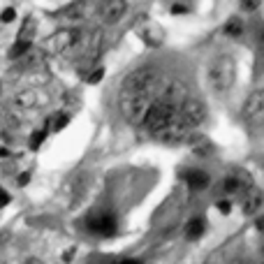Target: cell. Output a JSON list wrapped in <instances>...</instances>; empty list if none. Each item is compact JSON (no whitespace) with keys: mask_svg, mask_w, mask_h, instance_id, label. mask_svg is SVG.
Wrapping results in <instances>:
<instances>
[{"mask_svg":"<svg viewBox=\"0 0 264 264\" xmlns=\"http://www.w3.org/2000/svg\"><path fill=\"white\" fill-rule=\"evenodd\" d=\"M255 227H257V232H262L264 234V216H257L255 218Z\"/></svg>","mask_w":264,"mask_h":264,"instance_id":"83f0119b","label":"cell"},{"mask_svg":"<svg viewBox=\"0 0 264 264\" xmlns=\"http://www.w3.org/2000/svg\"><path fill=\"white\" fill-rule=\"evenodd\" d=\"M84 9H86V5H81V2H77V5H70V7L63 12V17L67 19H79L81 14H84Z\"/></svg>","mask_w":264,"mask_h":264,"instance_id":"d6986e66","label":"cell"},{"mask_svg":"<svg viewBox=\"0 0 264 264\" xmlns=\"http://www.w3.org/2000/svg\"><path fill=\"white\" fill-rule=\"evenodd\" d=\"M137 35L149 44V46H160V44L165 42V30H162V26L153 23V21H144L137 28Z\"/></svg>","mask_w":264,"mask_h":264,"instance_id":"30bf717a","label":"cell"},{"mask_svg":"<svg viewBox=\"0 0 264 264\" xmlns=\"http://www.w3.org/2000/svg\"><path fill=\"white\" fill-rule=\"evenodd\" d=\"M0 239H2V234H0Z\"/></svg>","mask_w":264,"mask_h":264,"instance_id":"8d00e7d4","label":"cell"},{"mask_svg":"<svg viewBox=\"0 0 264 264\" xmlns=\"http://www.w3.org/2000/svg\"><path fill=\"white\" fill-rule=\"evenodd\" d=\"M114 264H139L137 260H121V262H114Z\"/></svg>","mask_w":264,"mask_h":264,"instance_id":"1f68e13d","label":"cell"},{"mask_svg":"<svg viewBox=\"0 0 264 264\" xmlns=\"http://www.w3.org/2000/svg\"><path fill=\"white\" fill-rule=\"evenodd\" d=\"M260 167H262V174H264V160H262V162H260Z\"/></svg>","mask_w":264,"mask_h":264,"instance_id":"e575fe53","label":"cell"},{"mask_svg":"<svg viewBox=\"0 0 264 264\" xmlns=\"http://www.w3.org/2000/svg\"><path fill=\"white\" fill-rule=\"evenodd\" d=\"M46 46L51 49L53 53H81L86 49H95L97 46V35H93L90 40V33L86 30H79V28H63L56 35L49 37Z\"/></svg>","mask_w":264,"mask_h":264,"instance_id":"6da1fadb","label":"cell"},{"mask_svg":"<svg viewBox=\"0 0 264 264\" xmlns=\"http://www.w3.org/2000/svg\"><path fill=\"white\" fill-rule=\"evenodd\" d=\"M206 79H209V86L216 93H227L229 88L234 86V79H237V61L229 53L216 56L209 65V70H206Z\"/></svg>","mask_w":264,"mask_h":264,"instance_id":"7a4b0ae2","label":"cell"},{"mask_svg":"<svg viewBox=\"0 0 264 264\" xmlns=\"http://www.w3.org/2000/svg\"><path fill=\"white\" fill-rule=\"evenodd\" d=\"M88 229L95 234H102V237H111L116 232V218L114 216H95L88 220Z\"/></svg>","mask_w":264,"mask_h":264,"instance_id":"7c38bea8","label":"cell"},{"mask_svg":"<svg viewBox=\"0 0 264 264\" xmlns=\"http://www.w3.org/2000/svg\"><path fill=\"white\" fill-rule=\"evenodd\" d=\"M155 137L160 141H165V144H181L190 137V128L181 121V118H176L174 123H169L167 128H162L160 132H155Z\"/></svg>","mask_w":264,"mask_h":264,"instance_id":"9c48e42d","label":"cell"},{"mask_svg":"<svg viewBox=\"0 0 264 264\" xmlns=\"http://www.w3.org/2000/svg\"><path fill=\"white\" fill-rule=\"evenodd\" d=\"M14 19H17V9H14V7H7L5 12H2L0 21H2V23H9V21H14Z\"/></svg>","mask_w":264,"mask_h":264,"instance_id":"7402d4cb","label":"cell"},{"mask_svg":"<svg viewBox=\"0 0 264 264\" xmlns=\"http://www.w3.org/2000/svg\"><path fill=\"white\" fill-rule=\"evenodd\" d=\"M262 204H264V193L260 188H255V185H250L246 190V195H243V213L246 216H255L262 209Z\"/></svg>","mask_w":264,"mask_h":264,"instance_id":"8fae6325","label":"cell"},{"mask_svg":"<svg viewBox=\"0 0 264 264\" xmlns=\"http://www.w3.org/2000/svg\"><path fill=\"white\" fill-rule=\"evenodd\" d=\"M33 49V44L30 42H14L12 44V49H9V58H21V56H26L28 51Z\"/></svg>","mask_w":264,"mask_h":264,"instance_id":"e0dca14e","label":"cell"},{"mask_svg":"<svg viewBox=\"0 0 264 264\" xmlns=\"http://www.w3.org/2000/svg\"><path fill=\"white\" fill-rule=\"evenodd\" d=\"M65 125H67V116H58V118H56V123H53V130H63V128H65Z\"/></svg>","mask_w":264,"mask_h":264,"instance_id":"484cf974","label":"cell"},{"mask_svg":"<svg viewBox=\"0 0 264 264\" xmlns=\"http://www.w3.org/2000/svg\"><path fill=\"white\" fill-rule=\"evenodd\" d=\"M17 102H19V105H23V107H33V102H35V100H33V95H30V93H21V95L17 97Z\"/></svg>","mask_w":264,"mask_h":264,"instance_id":"603a6c76","label":"cell"},{"mask_svg":"<svg viewBox=\"0 0 264 264\" xmlns=\"http://www.w3.org/2000/svg\"><path fill=\"white\" fill-rule=\"evenodd\" d=\"M262 255H264V248H262Z\"/></svg>","mask_w":264,"mask_h":264,"instance_id":"d590c367","label":"cell"},{"mask_svg":"<svg viewBox=\"0 0 264 264\" xmlns=\"http://www.w3.org/2000/svg\"><path fill=\"white\" fill-rule=\"evenodd\" d=\"M72 255H74V248H70V250H67V253L63 255V260H65V262H70V260H72Z\"/></svg>","mask_w":264,"mask_h":264,"instance_id":"4dcf8cb0","label":"cell"},{"mask_svg":"<svg viewBox=\"0 0 264 264\" xmlns=\"http://www.w3.org/2000/svg\"><path fill=\"white\" fill-rule=\"evenodd\" d=\"M178 118L193 130V128L204 123V118H206V105H204L199 97H185L183 105L178 107Z\"/></svg>","mask_w":264,"mask_h":264,"instance_id":"8992f818","label":"cell"},{"mask_svg":"<svg viewBox=\"0 0 264 264\" xmlns=\"http://www.w3.org/2000/svg\"><path fill=\"white\" fill-rule=\"evenodd\" d=\"M9 155V151L7 149H2V146H0V158H7Z\"/></svg>","mask_w":264,"mask_h":264,"instance_id":"836d02e7","label":"cell"},{"mask_svg":"<svg viewBox=\"0 0 264 264\" xmlns=\"http://www.w3.org/2000/svg\"><path fill=\"white\" fill-rule=\"evenodd\" d=\"M128 12V2L123 0H107L97 5V14L102 19V23H118Z\"/></svg>","mask_w":264,"mask_h":264,"instance_id":"ba28073f","label":"cell"},{"mask_svg":"<svg viewBox=\"0 0 264 264\" xmlns=\"http://www.w3.org/2000/svg\"><path fill=\"white\" fill-rule=\"evenodd\" d=\"M9 204V195L5 190H0V206H7Z\"/></svg>","mask_w":264,"mask_h":264,"instance_id":"f1b7e54d","label":"cell"},{"mask_svg":"<svg viewBox=\"0 0 264 264\" xmlns=\"http://www.w3.org/2000/svg\"><path fill=\"white\" fill-rule=\"evenodd\" d=\"M213 149V144L206 137H193V153L197 155H209Z\"/></svg>","mask_w":264,"mask_h":264,"instance_id":"2e32d148","label":"cell"},{"mask_svg":"<svg viewBox=\"0 0 264 264\" xmlns=\"http://www.w3.org/2000/svg\"><path fill=\"white\" fill-rule=\"evenodd\" d=\"M172 12H174V14H188V12H190V5H183V2H174V5H172Z\"/></svg>","mask_w":264,"mask_h":264,"instance_id":"cb8c5ba5","label":"cell"},{"mask_svg":"<svg viewBox=\"0 0 264 264\" xmlns=\"http://www.w3.org/2000/svg\"><path fill=\"white\" fill-rule=\"evenodd\" d=\"M204 229H206V220H204L202 216H197V218H193L188 225H185V237L188 239H199L204 234Z\"/></svg>","mask_w":264,"mask_h":264,"instance_id":"5bb4252c","label":"cell"},{"mask_svg":"<svg viewBox=\"0 0 264 264\" xmlns=\"http://www.w3.org/2000/svg\"><path fill=\"white\" fill-rule=\"evenodd\" d=\"M241 116L250 128H262L264 125V88H257L243 102Z\"/></svg>","mask_w":264,"mask_h":264,"instance_id":"5b68a950","label":"cell"},{"mask_svg":"<svg viewBox=\"0 0 264 264\" xmlns=\"http://www.w3.org/2000/svg\"><path fill=\"white\" fill-rule=\"evenodd\" d=\"M33 35H35V19L28 17L26 21H23L21 30H19V42H30Z\"/></svg>","mask_w":264,"mask_h":264,"instance_id":"9a60e30c","label":"cell"},{"mask_svg":"<svg viewBox=\"0 0 264 264\" xmlns=\"http://www.w3.org/2000/svg\"><path fill=\"white\" fill-rule=\"evenodd\" d=\"M102 79H105V67H102V65H97L95 70H93V72H90V74L86 77L88 84H97V81H102Z\"/></svg>","mask_w":264,"mask_h":264,"instance_id":"ffe728a7","label":"cell"},{"mask_svg":"<svg viewBox=\"0 0 264 264\" xmlns=\"http://www.w3.org/2000/svg\"><path fill=\"white\" fill-rule=\"evenodd\" d=\"M225 33H227L229 37H239L241 33H243V23H241V19L234 17V19H229L227 23H225Z\"/></svg>","mask_w":264,"mask_h":264,"instance_id":"ac0fdd59","label":"cell"},{"mask_svg":"<svg viewBox=\"0 0 264 264\" xmlns=\"http://www.w3.org/2000/svg\"><path fill=\"white\" fill-rule=\"evenodd\" d=\"M241 7L243 9H260V2H257V0H246V2H241Z\"/></svg>","mask_w":264,"mask_h":264,"instance_id":"4316f807","label":"cell"},{"mask_svg":"<svg viewBox=\"0 0 264 264\" xmlns=\"http://www.w3.org/2000/svg\"><path fill=\"white\" fill-rule=\"evenodd\" d=\"M176 118H178V107L169 105V102H162V100H153L141 121H144V125L155 134V132H160L162 128H167L169 123H174Z\"/></svg>","mask_w":264,"mask_h":264,"instance_id":"3957f363","label":"cell"},{"mask_svg":"<svg viewBox=\"0 0 264 264\" xmlns=\"http://www.w3.org/2000/svg\"><path fill=\"white\" fill-rule=\"evenodd\" d=\"M28 181H30V174H21V176H19V181H17V183L21 185V188H23V185L28 183Z\"/></svg>","mask_w":264,"mask_h":264,"instance_id":"f546056e","label":"cell"},{"mask_svg":"<svg viewBox=\"0 0 264 264\" xmlns=\"http://www.w3.org/2000/svg\"><path fill=\"white\" fill-rule=\"evenodd\" d=\"M250 185H253V178L246 172H241V169H234L232 174H227L222 178V188H225L227 195H241L243 197Z\"/></svg>","mask_w":264,"mask_h":264,"instance_id":"52a82bcc","label":"cell"},{"mask_svg":"<svg viewBox=\"0 0 264 264\" xmlns=\"http://www.w3.org/2000/svg\"><path fill=\"white\" fill-rule=\"evenodd\" d=\"M218 211L227 216V213L232 211V202H229V199H222V202H218Z\"/></svg>","mask_w":264,"mask_h":264,"instance_id":"d4e9b609","label":"cell"},{"mask_svg":"<svg viewBox=\"0 0 264 264\" xmlns=\"http://www.w3.org/2000/svg\"><path fill=\"white\" fill-rule=\"evenodd\" d=\"M46 139V130H37V132H33V137H30V146L33 149H40V144Z\"/></svg>","mask_w":264,"mask_h":264,"instance_id":"44dd1931","label":"cell"},{"mask_svg":"<svg viewBox=\"0 0 264 264\" xmlns=\"http://www.w3.org/2000/svg\"><path fill=\"white\" fill-rule=\"evenodd\" d=\"M158 72L153 65H141L132 70L121 84V93H141V90H155L158 93Z\"/></svg>","mask_w":264,"mask_h":264,"instance_id":"277c9868","label":"cell"},{"mask_svg":"<svg viewBox=\"0 0 264 264\" xmlns=\"http://www.w3.org/2000/svg\"><path fill=\"white\" fill-rule=\"evenodd\" d=\"M183 178L188 181L190 188H195V190H204V188H209V183H211L209 174L202 172V169H190V172H185L183 174Z\"/></svg>","mask_w":264,"mask_h":264,"instance_id":"4fadbf2b","label":"cell"},{"mask_svg":"<svg viewBox=\"0 0 264 264\" xmlns=\"http://www.w3.org/2000/svg\"><path fill=\"white\" fill-rule=\"evenodd\" d=\"M26 264H42V260H37V257H30V260H26Z\"/></svg>","mask_w":264,"mask_h":264,"instance_id":"d6a6232c","label":"cell"}]
</instances>
